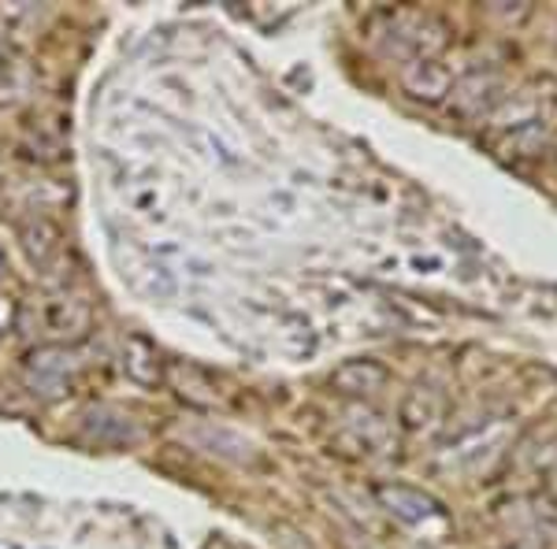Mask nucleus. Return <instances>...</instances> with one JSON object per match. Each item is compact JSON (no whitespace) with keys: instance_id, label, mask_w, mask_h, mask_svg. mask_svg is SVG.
Wrapping results in <instances>:
<instances>
[{"instance_id":"1","label":"nucleus","mask_w":557,"mask_h":549,"mask_svg":"<svg viewBox=\"0 0 557 549\" xmlns=\"http://www.w3.org/2000/svg\"><path fill=\"white\" fill-rule=\"evenodd\" d=\"M20 327H30L41 338V346H75L94 327V309L83 297L52 294L30 309H20Z\"/></svg>"},{"instance_id":"2","label":"nucleus","mask_w":557,"mask_h":549,"mask_svg":"<svg viewBox=\"0 0 557 549\" xmlns=\"http://www.w3.org/2000/svg\"><path fill=\"white\" fill-rule=\"evenodd\" d=\"M75 375L78 360L71 353V346H38L23 360V379L41 398H64L75 386Z\"/></svg>"},{"instance_id":"3","label":"nucleus","mask_w":557,"mask_h":549,"mask_svg":"<svg viewBox=\"0 0 557 549\" xmlns=\"http://www.w3.org/2000/svg\"><path fill=\"white\" fill-rule=\"evenodd\" d=\"M15 241L38 272H49L64 257V230L52 215H15Z\"/></svg>"},{"instance_id":"4","label":"nucleus","mask_w":557,"mask_h":549,"mask_svg":"<svg viewBox=\"0 0 557 549\" xmlns=\"http://www.w3.org/2000/svg\"><path fill=\"white\" fill-rule=\"evenodd\" d=\"M380 501L386 509L394 512V516L401 520V524H409V527H431V524H446V512L443 506H438L431 494L424 490H412V486H398V483H386L380 486Z\"/></svg>"},{"instance_id":"5","label":"nucleus","mask_w":557,"mask_h":549,"mask_svg":"<svg viewBox=\"0 0 557 549\" xmlns=\"http://www.w3.org/2000/svg\"><path fill=\"white\" fill-rule=\"evenodd\" d=\"M391 383V372L380 360H346L343 367H335L331 386L346 398H375L383 386Z\"/></svg>"},{"instance_id":"6","label":"nucleus","mask_w":557,"mask_h":549,"mask_svg":"<svg viewBox=\"0 0 557 549\" xmlns=\"http://www.w3.org/2000/svg\"><path fill=\"white\" fill-rule=\"evenodd\" d=\"M401 86H406V93H412L417 101L438 104L446 93H450L454 78L438 60H412V64L401 71Z\"/></svg>"},{"instance_id":"7","label":"nucleus","mask_w":557,"mask_h":549,"mask_svg":"<svg viewBox=\"0 0 557 549\" xmlns=\"http://www.w3.org/2000/svg\"><path fill=\"white\" fill-rule=\"evenodd\" d=\"M164 383L172 386L178 401L194 404V409H215V383L194 364H168Z\"/></svg>"},{"instance_id":"8","label":"nucleus","mask_w":557,"mask_h":549,"mask_svg":"<svg viewBox=\"0 0 557 549\" xmlns=\"http://www.w3.org/2000/svg\"><path fill=\"white\" fill-rule=\"evenodd\" d=\"M164 367L168 360H160L157 349L146 338H127L123 341V372L131 383L138 386H160L164 383Z\"/></svg>"},{"instance_id":"9","label":"nucleus","mask_w":557,"mask_h":549,"mask_svg":"<svg viewBox=\"0 0 557 549\" xmlns=\"http://www.w3.org/2000/svg\"><path fill=\"white\" fill-rule=\"evenodd\" d=\"M401 420H406L409 431L435 427V423L443 420V394H438L435 386H417L406 398V404H401Z\"/></svg>"},{"instance_id":"10","label":"nucleus","mask_w":557,"mask_h":549,"mask_svg":"<svg viewBox=\"0 0 557 549\" xmlns=\"http://www.w3.org/2000/svg\"><path fill=\"white\" fill-rule=\"evenodd\" d=\"M15 327H20V304H15L12 297L0 294V338L12 335Z\"/></svg>"},{"instance_id":"11","label":"nucleus","mask_w":557,"mask_h":549,"mask_svg":"<svg viewBox=\"0 0 557 549\" xmlns=\"http://www.w3.org/2000/svg\"><path fill=\"white\" fill-rule=\"evenodd\" d=\"M4 60H8V41L0 38V64H4Z\"/></svg>"}]
</instances>
